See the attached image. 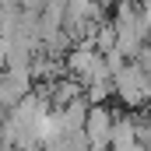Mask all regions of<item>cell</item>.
Segmentation results:
<instances>
[{
  "mask_svg": "<svg viewBox=\"0 0 151 151\" xmlns=\"http://www.w3.org/2000/svg\"><path fill=\"white\" fill-rule=\"evenodd\" d=\"M137 11H141V25H144V32L151 35V4H148V7H137Z\"/></svg>",
  "mask_w": 151,
  "mask_h": 151,
  "instance_id": "cell-3",
  "label": "cell"
},
{
  "mask_svg": "<svg viewBox=\"0 0 151 151\" xmlns=\"http://www.w3.org/2000/svg\"><path fill=\"white\" fill-rule=\"evenodd\" d=\"M113 91L123 99V106H148L151 102V77L137 67V63H123V70L113 74Z\"/></svg>",
  "mask_w": 151,
  "mask_h": 151,
  "instance_id": "cell-1",
  "label": "cell"
},
{
  "mask_svg": "<svg viewBox=\"0 0 151 151\" xmlns=\"http://www.w3.org/2000/svg\"><path fill=\"white\" fill-rule=\"evenodd\" d=\"M113 113L106 106H88V116H84V144L88 151H109V141H113Z\"/></svg>",
  "mask_w": 151,
  "mask_h": 151,
  "instance_id": "cell-2",
  "label": "cell"
}]
</instances>
